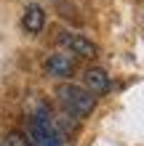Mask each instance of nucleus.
<instances>
[{
	"label": "nucleus",
	"instance_id": "obj_6",
	"mask_svg": "<svg viewBox=\"0 0 144 146\" xmlns=\"http://www.w3.org/2000/svg\"><path fill=\"white\" fill-rule=\"evenodd\" d=\"M3 146H27V135H21L19 130H11L3 138Z\"/></svg>",
	"mask_w": 144,
	"mask_h": 146
},
{
	"label": "nucleus",
	"instance_id": "obj_2",
	"mask_svg": "<svg viewBox=\"0 0 144 146\" xmlns=\"http://www.w3.org/2000/svg\"><path fill=\"white\" fill-rule=\"evenodd\" d=\"M59 45H62L67 53L78 56V58H96L99 56V45L94 40H88L80 32H59Z\"/></svg>",
	"mask_w": 144,
	"mask_h": 146
},
{
	"label": "nucleus",
	"instance_id": "obj_8",
	"mask_svg": "<svg viewBox=\"0 0 144 146\" xmlns=\"http://www.w3.org/2000/svg\"><path fill=\"white\" fill-rule=\"evenodd\" d=\"M0 146H3V141H0Z\"/></svg>",
	"mask_w": 144,
	"mask_h": 146
},
{
	"label": "nucleus",
	"instance_id": "obj_7",
	"mask_svg": "<svg viewBox=\"0 0 144 146\" xmlns=\"http://www.w3.org/2000/svg\"><path fill=\"white\" fill-rule=\"evenodd\" d=\"M27 146H35V143H32V141H29V138H27Z\"/></svg>",
	"mask_w": 144,
	"mask_h": 146
},
{
	"label": "nucleus",
	"instance_id": "obj_4",
	"mask_svg": "<svg viewBox=\"0 0 144 146\" xmlns=\"http://www.w3.org/2000/svg\"><path fill=\"white\" fill-rule=\"evenodd\" d=\"M109 74L104 69H99V66H91V69L83 72V88L91 90L94 96H104V93L109 90Z\"/></svg>",
	"mask_w": 144,
	"mask_h": 146
},
{
	"label": "nucleus",
	"instance_id": "obj_3",
	"mask_svg": "<svg viewBox=\"0 0 144 146\" xmlns=\"http://www.w3.org/2000/svg\"><path fill=\"white\" fill-rule=\"evenodd\" d=\"M43 66H46V72L51 77L70 80V77L75 74V69H78V61H75V56H70V53H51L43 61Z\"/></svg>",
	"mask_w": 144,
	"mask_h": 146
},
{
	"label": "nucleus",
	"instance_id": "obj_5",
	"mask_svg": "<svg viewBox=\"0 0 144 146\" xmlns=\"http://www.w3.org/2000/svg\"><path fill=\"white\" fill-rule=\"evenodd\" d=\"M21 27H24V32H29V35L43 32V27H46V11L38 3L27 5L24 8V16H21Z\"/></svg>",
	"mask_w": 144,
	"mask_h": 146
},
{
	"label": "nucleus",
	"instance_id": "obj_1",
	"mask_svg": "<svg viewBox=\"0 0 144 146\" xmlns=\"http://www.w3.org/2000/svg\"><path fill=\"white\" fill-rule=\"evenodd\" d=\"M56 96H59L67 114H72L78 119L88 117L94 111V106H96V96L91 90H86L83 85H75V82H62L56 88Z\"/></svg>",
	"mask_w": 144,
	"mask_h": 146
}]
</instances>
